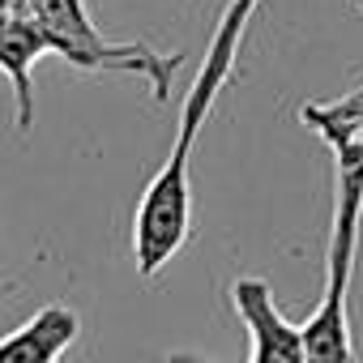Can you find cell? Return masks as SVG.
<instances>
[{
  "label": "cell",
  "mask_w": 363,
  "mask_h": 363,
  "mask_svg": "<svg viewBox=\"0 0 363 363\" xmlns=\"http://www.w3.org/2000/svg\"><path fill=\"white\" fill-rule=\"evenodd\" d=\"M257 9H261V0H227V9L214 26V39L206 48V60H201L197 77L189 82V99L179 107V124H175V137H171V154L154 171V179L145 184V193L137 201L133 261H137L141 278H158L193 235V175H189L193 171V150H197V137H201L210 111H214V99L231 82L240 43L252 26Z\"/></svg>",
  "instance_id": "obj_1"
},
{
  "label": "cell",
  "mask_w": 363,
  "mask_h": 363,
  "mask_svg": "<svg viewBox=\"0 0 363 363\" xmlns=\"http://www.w3.org/2000/svg\"><path fill=\"white\" fill-rule=\"evenodd\" d=\"M303 124L320 133L333 154V223L325 248V295L303 320L308 363H359L350 333V278L359 261V218H363V128L303 111Z\"/></svg>",
  "instance_id": "obj_2"
},
{
  "label": "cell",
  "mask_w": 363,
  "mask_h": 363,
  "mask_svg": "<svg viewBox=\"0 0 363 363\" xmlns=\"http://www.w3.org/2000/svg\"><path fill=\"white\" fill-rule=\"evenodd\" d=\"M30 9L39 18V26L48 30L52 39V52L65 56L73 69H86V73H133V77H145L154 103H167L171 94V77L175 69L184 65V56H162L145 43H111L94 30L90 13L82 0H30Z\"/></svg>",
  "instance_id": "obj_3"
},
{
  "label": "cell",
  "mask_w": 363,
  "mask_h": 363,
  "mask_svg": "<svg viewBox=\"0 0 363 363\" xmlns=\"http://www.w3.org/2000/svg\"><path fill=\"white\" fill-rule=\"evenodd\" d=\"M231 303L248 329V342H252V354L248 363H308V342H303V325H291L278 303H274V291L265 278H235L231 286Z\"/></svg>",
  "instance_id": "obj_4"
},
{
  "label": "cell",
  "mask_w": 363,
  "mask_h": 363,
  "mask_svg": "<svg viewBox=\"0 0 363 363\" xmlns=\"http://www.w3.org/2000/svg\"><path fill=\"white\" fill-rule=\"evenodd\" d=\"M48 52H52V39L39 26L30 0H0V69H5L9 82H13L18 133L22 137L35 128V82H30V69Z\"/></svg>",
  "instance_id": "obj_5"
},
{
  "label": "cell",
  "mask_w": 363,
  "mask_h": 363,
  "mask_svg": "<svg viewBox=\"0 0 363 363\" xmlns=\"http://www.w3.org/2000/svg\"><path fill=\"white\" fill-rule=\"evenodd\" d=\"M77 333H82L77 312L69 303H48L26 325L0 337V363H60L77 342Z\"/></svg>",
  "instance_id": "obj_6"
},
{
  "label": "cell",
  "mask_w": 363,
  "mask_h": 363,
  "mask_svg": "<svg viewBox=\"0 0 363 363\" xmlns=\"http://www.w3.org/2000/svg\"><path fill=\"white\" fill-rule=\"evenodd\" d=\"M167 363H214V359H206V354H193V350H175V354H167Z\"/></svg>",
  "instance_id": "obj_7"
}]
</instances>
